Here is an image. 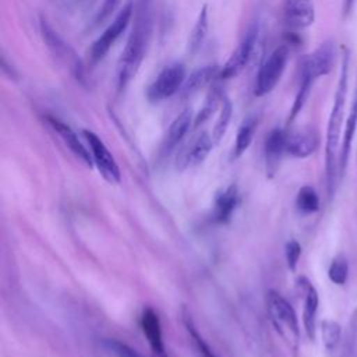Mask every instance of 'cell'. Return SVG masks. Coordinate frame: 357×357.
<instances>
[{
  "label": "cell",
  "mask_w": 357,
  "mask_h": 357,
  "mask_svg": "<svg viewBox=\"0 0 357 357\" xmlns=\"http://www.w3.org/2000/svg\"><path fill=\"white\" fill-rule=\"evenodd\" d=\"M321 337L324 347L328 351H333L342 339V326L333 319H324L321 322Z\"/></svg>",
  "instance_id": "28"
},
{
  "label": "cell",
  "mask_w": 357,
  "mask_h": 357,
  "mask_svg": "<svg viewBox=\"0 0 357 357\" xmlns=\"http://www.w3.org/2000/svg\"><path fill=\"white\" fill-rule=\"evenodd\" d=\"M123 0H103L102 6L99 7V10L96 11L95 17H93V25L98 26L100 24H103L105 21H107L114 13L116 10L120 7Z\"/></svg>",
  "instance_id": "32"
},
{
  "label": "cell",
  "mask_w": 357,
  "mask_h": 357,
  "mask_svg": "<svg viewBox=\"0 0 357 357\" xmlns=\"http://www.w3.org/2000/svg\"><path fill=\"white\" fill-rule=\"evenodd\" d=\"M39 32L43 43L46 45L52 56L70 71L75 81L86 86L85 66L78 53L74 50V47L68 42H66L43 17H40L39 20Z\"/></svg>",
  "instance_id": "3"
},
{
  "label": "cell",
  "mask_w": 357,
  "mask_h": 357,
  "mask_svg": "<svg viewBox=\"0 0 357 357\" xmlns=\"http://www.w3.org/2000/svg\"><path fill=\"white\" fill-rule=\"evenodd\" d=\"M258 127V117L257 116H248L238 127L236 142L231 152V159H238L251 145L254 134Z\"/></svg>",
  "instance_id": "22"
},
{
  "label": "cell",
  "mask_w": 357,
  "mask_h": 357,
  "mask_svg": "<svg viewBox=\"0 0 357 357\" xmlns=\"http://www.w3.org/2000/svg\"><path fill=\"white\" fill-rule=\"evenodd\" d=\"M300 255H301V245L298 244V241L297 240L287 241L286 245H284V257H286L287 266H289V269L291 272L296 271L298 259H300Z\"/></svg>",
  "instance_id": "33"
},
{
  "label": "cell",
  "mask_w": 357,
  "mask_h": 357,
  "mask_svg": "<svg viewBox=\"0 0 357 357\" xmlns=\"http://www.w3.org/2000/svg\"><path fill=\"white\" fill-rule=\"evenodd\" d=\"M297 287L303 294V325L305 329V335L310 340H314L317 331V312L319 304L318 291L305 276H300L297 279Z\"/></svg>",
  "instance_id": "11"
},
{
  "label": "cell",
  "mask_w": 357,
  "mask_h": 357,
  "mask_svg": "<svg viewBox=\"0 0 357 357\" xmlns=\"http://www.w3.org/2000/svg\"><path fill=\"white\" fill-rule=\"evenodd\" d=\"M82 134L89 145L93 165L96 166L100 176L109 184H119L121 181V173H120L117 162L114 160V158L110 153V151L107 149V146L93 131L84 130Z\"/></svg>",
  "instance_id": "9"
},
{
  "label": "cell",
  "mask_w": 357,
  "mask_h": 357,
  "mask_svg": "<svg viewBox=\"0 0 357 357\" xmlns=\"http://www.w3.org/2000/svg\"><path fill=\"white\" fill-rule=\"evenodd\" d=\"M349 70L350 53L346 46L342 47V60L339 78L333 95V105L326 126L325 138V183L328 197L332 198L339 181V153H340V134L344 123L346 99L349 92Z\"/></svg>",
  "instance_id": "1"
},
{
  "label": "cell",
  "mask_w": 357,
  "mask_h": 357,
  "mask_svg": "<svg viewBox=\"0 0 357 357\" xmlns=\"http://www.w3.org/2000/svg\"><path fill=\"white\" fill-rule=\"evenodd\" d=\"M318 146L319 135L312 127H304L290 132L286 131V152L294 158H308L318 149Z\"/></svg>",
  "instance_id": "12"
},
{
  "label": "cell",
  "mask_w": 357,
  "mask_h": 357,
  "mask_svg": "<svg viewBox=\"0 0 357 357\" xmlns=\"http://www.w3.org/2000/svg\"><path fill=\"white\" fill-rule=\"evenodd\" d=\"M336 56L337 47L335 40L326 39L312 53L307 54L301 60L300 71L308 74L314 81H317L332 71L336 63Z\"/></svg>",
  "instance_id": "10"
},
{
  "label": "cell",
  "mask_w": 357,
  "mask_h": 357,
  "mask_svg": "<svg viewBox=\"0 0 357 357\" xmlns=\"http://www.w3.org/2000/svg\"><path fill=\"white\" fill-rule=\"evenodd\" d=\"M356 0H343V6H342V14L343 18H347V15L351 13L353 6H354Z\"/></svg>",
  "instance_id": "34"
},
{
  "label": "cell",
  "mask_w": 357,
  "mask_h": 357,
  "mask_svg": "<svg viewBox=\"0 0 357 357\" xmlns=\"http://www.w3.org/2000/svg\"><path fill=\"white\" fill-rule=\"evenodd\" d=\"M102 344L114 357H142L137 350L117 339H103Z\"/></svg>",
  "instance_id": "31"
},
{
  "label": "cell",
  "mask_w": 357,
  "mask_h": 357,
  "mask_svg": "<svg viewBox=\"0 0 357 357\" xmlns=\"http://www.w3.org/2000/svg\"><path fill=\"white\" fill-rule=\"evenodd\" d=\"M286 152V131L273 128L265 139V170L266 177L272 178L280 165L282 155Z\"/></svg>",
  "instance_id": "17"
},
{
  "label": "cell",
  "mask_w": 357,
  "mask_h": 357,
  "mask_svg": "<svg viewBox=\"0 0 357 357\" xmlns=\"http://www.w3.org/2000/svg\"><path fill=\"white\" fill-rule=\"evenodd\" d=\"M46 123L52 127V130L61 138V141L66 144V146L88 167L93 166V159L91 155V151L85 148V145L79 141L75 131L66 124L64 121L59 120L54 116H46Z\"/></svg>",
  "instance_id": "14"
},
{
  "label": "cell",
  "mask_w": 357,
  "mask_h": 357,
  "mask_svg": "<svg viewBox=\"0 0 357 357\" xmlns=\"http://www.w3.org/2000/svg\"><path fill=\"white\" fill-rule=\"evenodd\" d=\"M191 123H192V112H191V109L187 107L172 121V124L166 132L165 142H163V149L166 152H170L173 148H176L178 145V142L188 132Z\"/></svg>",
  "instance_id": "21"
},
{
  "label": "cell",
  "mask_w": 357,
  "mask_h": 357,
  "mask_svg": "<svg viewBox=\"0 0 357 357\" xmlns=\"http://www.w3.org/2000/svg\"><path fill=\"white\" fill-rule=\"evenodd\" d=\"M349 276V264L343 255H337L332 259L328 268V278L333 284L342 286L346 283Z\"/></svg>",
  "instance_id": "30"
},
{
  "label": "cell",
  "mask_w": 357,
  "mask_h": 357,
  "mask_svg": "<svg viewBox=\"0 0 357 357\" xmlns=\"http://www.w3.org/2000/svg\"><path fill=\"white\" fill-rule=\"evenodd\" d=\"M185 78V67L183 63L177 61L163 67L146 88V99L151 103L169 99L174 93L180 92Z\"/></svg>",
  "instance_id": "7"
},
{
  "label": "cell",
  "mask_w": 357,
  "mask_h": 357,
  "mask_svg": "<svg viewBox=\"0 0 357 357\" xmlns=\"http://www.w3.org/2000/svg\"><path fill=\"white\" fill-rule=\"evenodd\" d=\"M283 18L293 31H301L314 24L315 8L312 0H284Z\"/></svg>",
  "instance_id": "13"
},
{
  "label": "cell",
  "mask_w": 357,
  "mask_h": 357,
  "mask_svg": "<svg viewBox=\"0 0 357 357\" xmlns=\"http://www.w3.org/2000/svg\"><path fill=\"white\" fill-rule=\"evenodd\" d=\"M257 39H258V24H252L248 26L243 39L238 42L236 49L231 52V54L220 68L219 77L222 79H231L245 68L254 52Z\"/></svg>",
  "instance_id": "8"
},
{
  "label": "cell",
  "mask_w": 357,
  "mask_h": 357,
  "mask_svg": "<svg viewBox=\"0 0 357 357\" xmlns=\"http://www.w3.org/2000/svg\"><path fill=\"white\" fill-rule=\"evenodd\" d=\"M266 310L276 332L293 347L297 349L300 340V328L296 311L290 303L278 291L266 293Z\"/></svg>",
  "instance_id": "4"
},
{
  "label": "cell",
  "mask_w": 357,
  "mask_h": 357,
  "mask_svg": "<svg viewBox=\"0 0 357 357\" xmlns=\"http://www.w3.org/2000/svg\"><path fill=\"white\" fill-rule=\"evenodd\" d=\"M151 32L152 24L149 15L145 13H138L117 63L116 85L119 92L124 91L137 75L146 54Z\"/></svg>",
  "instance_id": "2"
},
{
  "label": "cell",
  "mask_w": 357,
  "mask_h": 357,
  "mask_svg": "<svg viewBox=\"0 0 357 357\" xmlns=\"http://www.w3.org/2000/svg\"><path fill=\"white\" fill-rule=\"evenodd\" d=\"M213 144L215 142L212 139V135H209L208 132L204 131L197 135L192 142L183 151L180 158H177V169L184 170L201 165L212 151Z\"/></svg>",
  "instance_id": "15"
},
{
  "label": "cell",
  "mask_w": 357,
  "mask_h": 357,
  "mask_svg": "<svg viewBox=\"0 0 357 357\" xmlns=\"http://www.w3.org/2000/svg\"><path fill=\"white\" fill-rule=\"evenodd\" d=\"M141 328L142 332L152 349V351L158 356V357H167L166 356V350H165V343H163V337H162V326H160V321L158 314L146 307L142 311L141 315Z\"/></svg>",
  "instance_id": "18"
},
{
  "label": "cell",
  "mask_w": 357,
  "mask_h": 357,
  "mask_svg": "<svg viewBox=\"0 0 357 357\" xmlns=\"http://www.w3.org/2000/svg\"><path fill=\"white\" fill-rule=\"evenodd\" d=\"M231 114H233V105H231V100L229 99V96L225 93L223 99H222V105L219 107L218 119L212 128V139L215 144H219L220 139L223 138V135L226 134L227 127L231 120Z\"/></svg>",
  "instance_id": "26"
},
{
  "label": "cell",
  "mask_w": 357,
  "mask_h": 357,
  "mask_svg": "<svg viewBox=\"0 0 357 357\" xmlns=\"http://www.w3.org/2000/svg\"><path fill=\"white\" fill-rule=\"evenodd\" d=\"M296 206L301 213H314L319 209V197L311 185H303L296 197Z\"/></svg>",
  "instance_id": "27"
},
{
  "label": "cell",
  "mask_w": 357,
  "mask_h": 357,
  "mask_svg": "<svg viewBox=\"0 0 357 357\" xmlns=\"http://www.w3.org/2000/svg\"><path fill=\"white\" fill-rule=\"evenodd\" d=\"M134 14V3L132 0H127L123 8L116 14L113 21L107 25V28L100 33V36L93 40L89 49V61L91 64H96L105 59L107 52L116 43V40L121 36V33L127 29L131 22Z\"/></svg>",
  "instance_id": "5"
},
{
  "label": "cell",
  "mask_w": 357,
  "mask_h": 357,
  "mask_svg": "<svg viewBox=\"0 0 357 357\" xmlns=\"http://www.w3.org/2000/svg\"><path fill=\"white\" fill-rule=\"evenodd\" d=\"M208 28H209V20H208V6L204 4L198 13V17L195 20V24L190 32L188 38V53L191 56L197 54L208 35Z\"/></svg>",
  "instance_id": "23"
},
{
  "label": "cell",
  "mask_w": 357,
  "mask_h": 357,
  "mask_svg": "<svg viewBox=\"0 0 357 357\" xmlns=\"http://www.w3.org/2000/svg\"><path fill=\"white\" fill-rule=\"evenodd\" d=\"M356 130H357V78H356V85H354V92H353V98H351V105L349 109V114L346 117L344 121V128H343V137H342V144H340V153H339V178L342 180L346 167H347V162H349V156H350V151H351V144L356 135Z\"/></svg>",
  "instance_id": "16"
},
{
  "label": "cell",
  "mask_w": 357,
  "mask_h": 357,
  "mask_svg": "<svg viewBox=\"0 0 357 357\" xmlns=\"http://www.w3.org/2000/svg\"><path fill=\"white\" fill-rule=\"evenodd\" d=\"M223 95H225V92H222L219 85H212V88L209 89V92H208V95L204 100V105L201 106L199 112L194 117V127L195 128L202 126L205 121H208L212 117V114L216 112V109L220 107Z\"/></svg>",
  "instance_id": "25"
},
{
  "label": "cell",
  "mask_w": 357,
  "mask_h": 357,
  "mask_svg": "<svg viewBox=\"0 0 357 357\" xmlns=\"http://www.w3.org/2000/svg\"><path fill=\"white\" fill-rule=\"evenodd\" d=\"M220 73V68L216 64H208L204 66L195 71H192L184 81L181 89H180V95L181 98H190L192 95H195L197 92H199L201 89H204L205 86H208Z\"/></svg>",
  "instance_id": "19"
},
{
  "label": "cell",
  "mask_w": 357,
  "mask_h": 357,
  "mask_svg": "<svg viewBox=\"0 0 357 357\" xmlns=\"http://www.w3.org/2000/svg\"><path fill=\"white\" fill-rule=\"evenodd\" d=\"M181 317H183V324H184V328L190 336V340L192 343V347L195 350V353L198 354V357H218L213 350L209 347V344L204 340V337L199 335V332L197 331L195 328V324L192 321V317L190 314V311L184 307L183 308V312H181Z\"/></svg>",
  "instance_id": "24"
},
{
  "label": "cell",
  "mask_w": 357,
  "mask_h": 357,
  "mask_svg": "<svg viewBox=\"0 0 357 357\" xmlns=\"http://www.w3.org/2000/svg\"><path fill=\"white\" fill-rule=\"evenodd\" d=\"M289 46L280 45L278 46L262 63L254 85L255 96H265L273 91V88L280 81L289 60Z\"/></svg>",
  "instance_id": "6"
},
{
  "label": "cell",
  "mask_w": 357,
  "mask_h": 357,
  "mask_svg": "<svg viewBox=\"0 0 357 357\" xmlns=\"http://www.w3.org/2000/svg\"><path fill=\"white\" fill-rule=\"evenodd\" d=\"M339 357H357V310L350 315Z\"/></svg>",
  "instance_id": "29"
},
{
  "label": "cell",
  "mask_w": 357,
  "mask_h": 357,
  "mask_svg": "<svg viewBox=\"0 0 357 357\" xmlns=\"http://www.w3.org/2000/svg\"><path fill=\"white\" fill-rule=\"evenodd\" d=\"M238 204V191L234 184L220 191L213 202L212 220L215 223H227Z\"/></svg>",
  "instance_id": "20"
}]
</instances>
